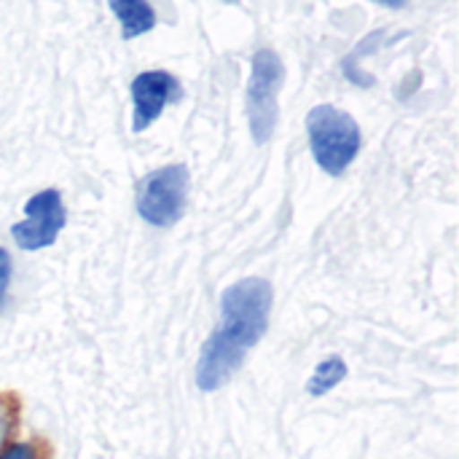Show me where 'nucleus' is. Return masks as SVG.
I'll list each match as a JSON object with an SVG mask.
<instances>
[{
    "label": "nucleus",
    "instance_id": "f257e3e1",
    "mask_svg": "<svg viewBox=\"0 0 459 459\" xmlns=\"http://www.w3.org/2000/svg\"><path fill=\"white\" fill-rule=\"evenodd\" d=\"M221 325L202 347L196 385L204 393L223 387L245 363V355L264 339L272 312V285L258 277L229 285L221 296Z\"/></svg>",
    "mask_w": 459,
    "mask_h": 459
},
{
    "label": "nucleus",
    "instance_id": "6e6552de",
    "mask_svg": "<svg viewBox=\"0 0 459 459\" xmlns=\"http://www.w3.org/2000/svg\"><path fill=\"white\" fill-rule=\"evenodd\" d=\"M344 377H347V363L342 360V358H325L317 368H315V374H312V379L307 382V393L309 395H315V398H323V395H328L333 387H339L342 382H344Z\"/></svg>",
    "mask_w": 459,
    "mask_h": 459
},
{
    "label": "nucleus",
    "instance_id": "20e7f679",
    "mask_svg": "<svg viewBox=\"0 0 459 459\" xmlns=\"http://www.w3.org/2000/svg\"><path fill=\"white\" fill-rule=\"evenodd\" d=\"M188 194V169L183 164H167L148 172L137 183V212L145 223L169 229L183 218Z\"/></svg>",
    "mask_w": 459,
    "mask_h": 459
},
{
    "label": "nucleus",
    "instance_id": "9d476101",
    "mask_svg": "<svg viewBox=\"0 0 459 459\" xmlns=\"http://www.w3.org/2000/svg\"><path fill=\"white\" fill-rule=\"evenodd\" d=\"M0 459H35V452H32V446H27V444H16V446H8Z\"/></svg>",
    "mask_w": 459,
    "mask_h": 459
},
{
    "label": "nucleus",
    "instance_id": "f03ea898",
    "mask_svg": "<svg viewBox=\"0 0 459 459\" xmlns=\"http://www.w3.org/2000/svg\"><path fill=\"white\" fill-rule=\"evenodd\" d=\"M307 134L315 161L323 172L339 178L344 169L355 161L360 151V126L358 121L333 108V105H317L307 116Z\"/></svg>",
    "mask_w": 459,
    "mask_h": 459
},
{
    "label": "nucleus",
    "instance_id": "f8f14e48",
    "mask_svg": "<svg viewBox=\"0 0 459 459\" xmlns=\"http://www.w3.org/2000/svg\"><path fill=\"white\" fill-rule=\"evenodd\" d=\"M377 3H382L387 8H403L406 5V0H377Z\"/></svg>",
    "mask_w": 459,
    "mask_h": 459
},
{
    "label": "nucleus",
    "instance_id": "7ed1b4c3",
    "mask_svg": "<svg viewBox=\"0 0 459 459\" xmlns=\"http://www.w3.org/2000/svg\"><path fill=\"white\" fill-rule=\"evenodd\" d=\"M285 81V65L277 51L272 48H258L253 56L250 67V81L245 89V110H247V124L250 134L258 145H264L277 126V97Z\"/></svg>",
    "mask_w": 459,
    "mask_h": 459
},
{
    "label": "nucleus",
    "instance_id": "423d86ee",
    "mask_svg": "<svg viewBox=\"0 0 459 459\" xmlns=\"http://www.w3.org/2000/svg\"><path fill=\"white\" fill-rule=\"evenodd\" d=\"M132 132H145L167 105L178 102L183 97L180 81L167 70H145L140 73L132 86Z\"/></svg>",
    "mask_w": 459,
    "mask_h": 459
},
{
    "label": "nucleus",
    "instance_id": "39448f33",
    "mask_svg": "<svg viewBox=\"0 0 459 459\" xmlns=\"http://www.w3.org/2000/svg\"><path fill=\"white\" fill-rule=\"evenodd\" d=\"M65 204L56 188H46L35 196L27 199L24 204V218L11 226V237L19 250H43L54 245L56 234L65 229Z\"/></svg>",
    "mask_w": 459,
    "mask_h": 459
},
{
    "label": "nucleus",
    "instance_id": "0eeeda50",
    "mask_svg": "<svg viewBox=\"0 0 459 459\" xmlns=\"http://www.w3.org/2000/svg\"><path fill=\"white\" fill-rule=\"evenodd\" d=\"M108 5L116 13L121 24V35L126 40L140 38L156 27V11L151 8L148 0H108Z\"/></svg>",
    "mask_w": 459,
    "mask_h": 459
},
{
    "label": "nucleus",
    "instance_id": "1a4fd4ad",
    "mask_svg": "<svg viewBox=\"0 0 459 459\" xmlns=\"http://www.w3.org/2000/svg\"><path fill=\"white\" fill-rule=\"evenodd\" d=\"M8 282H11V258H8V253L0 247V309H3V304H5Z\"/></svg>",
    "mask_w": 459,
    "mask_h": 459
},
{
    "label": "nucleus",
    "instance_id": "9b49d317",
    "mask_svg": "<svg viewBox=\"0 0 459 459\" xmlns=\"http://www.w3.org/2000/svg\"><path fill=\"white\" fill-rule=\"evenodd\" d=\"M8 433H11V409L0 401V449L8 438Z\"/></svg>",
    "mask_w": 459,
    "mask_h": 459
}]
</instances>
